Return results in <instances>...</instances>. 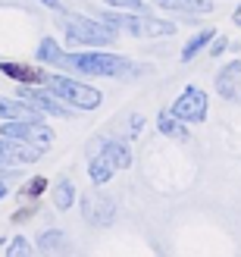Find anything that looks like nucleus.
<instances>
[{
	"instance_id": "nucleus-23",
	"label": "nucleus",
	"mask_w": 241,
	"mask_h": 257,
	"mask_svg": "<svg viewBox=\"0 0 241 257\" xmlns=\"http://www.w3.org/2000/svg\"><path fill=\"white\" fill-rule=\"evenodd\" d=\"M7 254H29V245H25V238H13V245L7 248Z\"/></svg>"
},
{
	"instance_id": "nucleus-7",
	"label": "nucleus",
	"mask_w": 241,
	"mask_h": 257,
	"mask_svg": "<svg viewBox=\"0 0 241 257\" xmlns=\"http://www.w3.org/2000/svg\"><path fill=\"white\" fill-rule=\"evenodd\" d=\"M41 154H44V148L32 145V141L7 138V141H0V170H16V166L35 163Z\"/></svg>"
},
{
	"instance_id": "nucleus-25",
	"label": "nucleus",
	"mask_w": 241,
	"mask_h": 257,
	"mask_svg": "<svg viewBox=\"0 0 241 257\" xmlns=\"http://www.w3.org/2000/svg\"><path fill=\"white\" fill-rule=\"evenodd\" d=\"M232 19H235V25H241V7L235 10V16H232Z\"/></svg>"
},
{
	"instance_id": "nucleus-11",
	"label": "nucleus",
	"mask_w": 241,
	"mask_h": 257,
	"mask_svg": "<svg viewBox=\"0 0 241 257\" xmlns=\"http://www.w3.org/2000/svg\"><path fill=\"white\" fill-rule=\"evenodd\" d=\"M110 216H113V201L110 198H100V195H88L85 198V220L88 223L107 226Z\"/></svg>"
},
{
	"instance_id": "nucleus-21",
	"label": "nucleus",
	"mask_w": 241,
	"mask_h": 257,
	"mask_svg": "<svg viewBox=\"0 0 241 257\" xmlns=\"http://www.w3.org/2000/svg\"><path fill=\"white\" fill-rule=\"evenodd\" d=\"M107 7H113V10H129V13H144L147 10V4H141V0H104Z\"/></svg>"
},
{
	"instance_id": "nucleus-15",
	"label": "nucleus",
	"mask_w": 241,
	"mask_h": 257,
	"mask_svg": "<svg viewBox=\"0 0 241 257\" xmlns=\"http://www.w3.org/2000/svg\"><path fill=\"white\" fill-rule=\"evenodd\" d=\"M157 128H160L166 138H172V141H188V138H191V135H188V128H185V122H182L179 116H172V113H166V110L160 113Z\"/></svg>"
},
{
	"instance_id": "nucleus-13",
	"label": "nucleus",
	"mask_w": 241,
	"mask_h": 257,
	"mask_svg": "<svg viewBox=\"0 0 241 257\" xmlns=\"http://www.w3.org/2000/svg\"><path fill=\"white\" fill-rule=\"evenodd\" d=\"M154 4L166 7V10L191 13V16H207V13H213V0H154Z\"/></svg>"
},
{
	"instance_id": "nucleus-22",
	"label": "nucleus",
	"mask_w": 241,
	"mask_h": 257,
	"mask_svg": "<svg viewBox=\"0 0 241 257\" xmlns=\"http://www.w3.org/2000/svg\"><path fill=\"white\" fill-rule=\"evenodd\" d=\"M44 188H47V179H44V176H35L32 182H25V188H22V195H25V198H38V195H41Z\"/></svg>"
},
{
	"instance_id": "nucleus-9",
	"label": "nucleus",
	"mask_w": 241,
	"mask_h": 257,
	"mask_svg": "<svg viewBox=\"0 0 241 257\" xmlns=\"http://www.w3.org/2000/svg\"><path fill=\"white\" fill-rule=\"evenodd\" d=\"M19 97L25 100V104H32L35 110H44V113H50V116H72V110H69V104H63V100L57 97V94H41V91H19Z\"/></svg>"
},
{
	"instance_id": "nucleus-5",
	"label": "nucleus",
	"mask_w": 241,
	"mask_h": 257,
	"mask_svg": "<svg viewBox=\"0 0 241 257\" xmlns=\"http://www.w3.org/2000/svg\"><path fill=\"white\" fill-rule=\"evenodd\" d=\"M0 135L4 138H19V141H32L38 148H50L54 145V128L38 122V119H7L0 125Z\"/></svg>"
},
{
	"instance_id": "nucleus-19",
	"label": "nucleus",
	"mask_w": 241,
	"mask_h": 257,
	"mask_svg": "<svg viewBox=\"0 0 241 257\" xmlns=\"http://www.w3.org/2000/svg\"><path fill=\"white\" fill-rule=\"evenodd\" d=\"M38 60H41V63H50V66L63 60V50H60V44L54 41V38H44V41H41V47H38Z\"/></svg>"
},
{
	"instance_id": "nucleus-10",
	"label": "nucleus",
	"mask_w": 241,
	"mask_h": 257,
	"mask_svg": "<svg viewBox=\"0 0 241 257\" xmlns=\"http://www.w3.org/2000/svg\"><path fill=\"white\" fill-rule=\"evenodd\" d=\"M0 72L16 79L22 85H44L47 82V72L38 69V66H25V63H0Z\"/></svg>"
},
{
	"instance_id": "nucleus-16",
	"label": "nucleus",
	"mask_w": 241,
	"mask_h": 257,
	"mask_svg": "<svg viewBox=\"0 0 241 257\" xmlns=\"http://www.w3.org/2000/svg\"><path fill=\"white\" fill-rule=\"evenodd\" d=\"M113 173H116V166H113L104 154H97V157L88 163V176H91V182L94 185H107L110 179H113Z\"/></svg>"
},
{
	"instance_id": "nucleus-12",
	"label": "nucleus",
	"mask_w": 241,
	"mask_h": 257,
	"mask_svg": "<svg viewBox=\"0 0 241 257\" xmlns=\"http://www.w3.org/2000/svg\"><path fill=\"white\" fill-rule=\"evenodd\" d=\"M100 154L116 166V170H125V166H132V151H129V145L125 141H119V138H110V141H104V148H100Z\"/></svg>"
},
{
	"instance_id": "nucleus-27",
	"label": "nucleus",
	"mask_w": 241,
	"mask_h": 257,
	"mask_svg": "<svg viewBox=\"0 0 241 257\" xmlns=\"http://www.w3.org/2000/svg\"><path fill=\"white\" fill-rule=\"evenodd\" d=\"M4 198H7V185H4V182H0V201H4Z\"/></svg>"
},
{
	"instance_id": "nucleus-2",
	"label": "nucleus",
	"mask_w": 241,
	"mask_h": 257,
	"mask_svg": "<svg viewBox=\"0 0 241 257\" xmlns=\"http://www.w3.org/2000/svg\"><path fill=\"white\" fill-rule=\"evenodd\" d=\"M44 85L50 88V94H57L63 104H69L75 110H97L100 100H104V94H100L97 88L85 85V82H75L69 75H47Z\"/></svg>"
},
{
	"instance_id": "nucleus-1",
	"label": "nucleus",
	"mask_w": 241,
	"mask_h": 257,
	"mask_svg": "<svg viewBox=\"0 0 241 257\" xmlns=\"http://www.w3.org/2000/svg\"><path fill=\"white\" fill-rule=\"evenodd\" d=\"M60 66L85 72V75H104V79H116V75L132 72V60L116 57V54H63Z\"/></svg>"
},
{
	"instance_id": "nucleus-26",
	"label": "nucleus",
	"mask_w": 241,
	"mask_h": 257,
	"mask_svg": "<svg viewBox=\"0 0 241 257\" xmlns=\"http://www.w3.org/2000/svg\"><path fill=\"white\" fill-rule=\"evenodd\" d=\"M41 4H47V7H54V10H60V4H57V0H41Z\"/></svg>"
},
{
	"instance_id": "nucleus-14",
	"label": "nucleus",
	"mask_w": 241,
	"mask_h": 257,
	"mask_svg": "<svg viewBox=\"0 0 241 257\" xmlns=\"http://www.w3.org/2000/svg\"><path fill=\"white\" fill-rule=\"evenodd\" d=\"M38 110L25 100H7L0 97V119H35Z\"/></svg>"
},
{
	"instance_id": "nucleus-4",
	"label": "nucleus",
	"mask_w": 241,
	"mask_h": 257,
	"mask_svg": "<svg viewBox=\"0 0 241 257\" xmlns=\"http://www.w3.org/2000/svg\"><path fill=\"white\" fill-rule=\"evenodd\" d=\"M107 25H113V29H122V32H129L135 38H163V35H172L175 32V25L166 22V19H154V16H119V13H107L104 16Z\"/></svg>"
},
{
	"instance_id": "nucleus-20",
	"label": "nucleus",
	"mask_w": 241,
	"mask_h": 257,
	"mask_svg": "<svg viewBox=\"0 0 241 257\" xmlns=\"http://www.w3.org/2000/svg\"><path fill=\"white\" fill-rule=\"evenodd\" d=\"M38 248L41 251H63L66 248V235L57 232V229H50V232H44L41 238H38Z\"/></svg>"
},
{
	"instance_id": "nucleus-18",
	"label": "nucleus",
	"mask_w": 241,
	"mask_h": 257,
	"mask_svg": "<svg viewBox=\"0 0 241 257\" xmlns=\"http://www.w3.org/2000/svg\"><path fill=\"white\" fill-rule=\"evenodd\" d=\"M54 204L60 210H69L75 204V185L69 182V179H60V182L54 185Z\"/></svg>"
},
{
	"instance_id": "nucleus-3",
	"label": "nucleus",
	"mask_w": 241,
	"mask_h": 257,
	"mask_svg": "<svg viewBox=\"0 0 241 257\" xmlns=\"http://www.w3.org/2000/svg\"><path fill=\"white\" fill-rule=\"evenodd\" d=\"M63 29L72 44H91V47H107L116 41V29L107 25L104 19H88V16H66Z\"/></svg>"
},
{
	"instance_id": "nucleus-8",
	"label": "nucleus",
	"mask_w": 241,
	"mask_h": 257,
	"mask_svg": "<svg viewBox=\"0 0 241 257\" xmlns=\"http://www.w3.org/2000/svg\"><path fill=\"white\" fill-rule=\"evenodd\" d=\"M216 91L222 100H232V104H241V60L225 63L216 75Z\"/></svg>"
},
{
	"instance_id": "nucleus-6",
	"label": "nucleus",
	"mask_w": 241,
	"mask_h": 257,
	"mask_svg": "<svg viewBox=\"0 0 241 257\" xmlns=\"http://www.w3.org/2000/svg\"><path fill=\"white\" fill-rule=\"evenodd\" d=\"M172 116H179L182 122H204L207 119V94L200 91V88L194 85H188L185 91L175 97V104H172Z\"/></svg>"
},
{
	"instance_id": "nucleus-24",
	"label": "nucleus",
	"mask_w": 241,
	"mask_h": 257,
	"mask_svg": "<svg viewBox=\"0 0 241 257\" xmlns=\"http://www.w3.org/2000/svg\"><path fill=\"white\" fill-rule=\"evenodd\" d=\"M225 47H229V44H225V38H216V44H213V47H210V54H213V57H216V54H222V50H225Z\"/></svg>"
},
{
	"instance_id": "nucleus-17",
	"label": "nucleus",
	"mask_w": 241,
	"mask_h": 257,
	"mask_svg": "<svg viewBox=\"0 0 241 257\" xmlns=\"http://www.w3.org/2000/svg\"><path fill=\"white\" fill-rule=\"evenodd\" d=\"M210 38H216V32H213V29H204V32H197V35L191 38V41H188V44L182 47V63H191V60L200 54V50H204V47L210 44Z\"/></svg>"
}]
</instances>
